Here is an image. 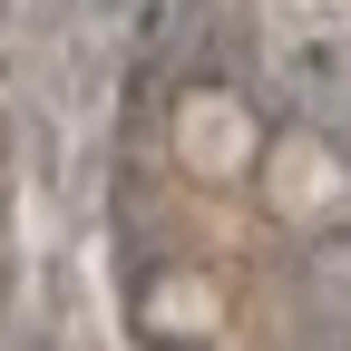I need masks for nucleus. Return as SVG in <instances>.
<instances>
[{
  "label": "nucleus",
  "instance_id": "1",
  "mask_svg": "<svg viewBox=\"0 0 351 351\" xmlns=\"http://www.w3.org/2000/svg\"><path fill=\"white\" fill-rule=\"evenodd\" d=\"M166 156L186 166L195 186H244L254 156H263V117L244 108V88L195 78V88H176V108H166Z\"/></svg>",
  "mask_w": 351,
  "mask_h": 351
},
{
  "label": "nucleus",
  "instance_id": "2",
  "mask_svg": "<svg viewBox=\"0 0 351 351\" xmlns=\"http://www.w3.org/2000/svg\"><path fill=\"white\" fill-rule=\"evenodd\" d=\"M254 195H263L274 225L322 234V225L351 215V166H341V147L313 137V127H283V137H263V156H254Z\"/></svg>",
  "mask_w": 351,
  "mask_h": 351
},
{
  "label": "nucleus",
  "instance_id": "3",
  "mask_svg": "<svg viewBox=\"0 0 351 351\" xmlns=\"http://www.w3.org/2000/svg\"><path fill=\"white\" fill-rule=\"evenodd\" d=\"M137 322H147V341H215L234 322V293L215 263H166L137 283Z\"/></svg>",
  "mask_w": 351,
  "mask_h": 351
}]
</instances>
